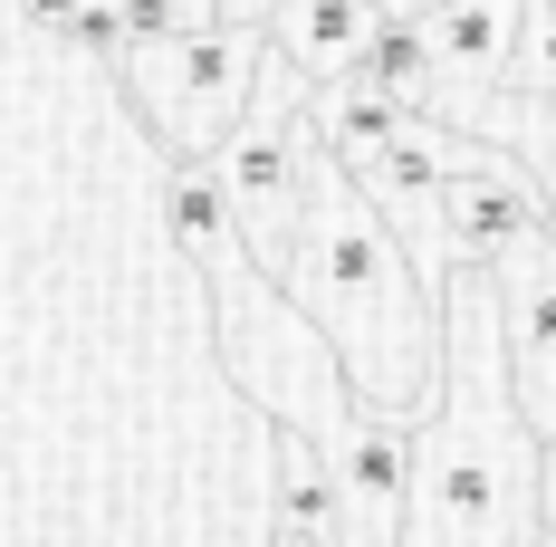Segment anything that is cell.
<instances>
[{
  "label": "cell",
  "mask_w": 556,
  "mask_h": 547,
  "mask_svg": "<svg viewBox=\"0 0 556 547\" xmlns=\"http://www.w3.org/2000/svg\"><path fill=\"white\" fill-rule=\"evenodd\" d=\"M508 87H518V97H556V0H528V29H518V58H508Z\"/></svg>",
  "instance_id": "cell-11"
},
{
  "label": "cell",
  "mask_w": 556,
  "mask_h": 547,
  "mask_svg": "<svg viewBox=\"0 0 556 547\" xmlns=\"http://www.w3.org/2000/svg\"><path fill=\"white\" fill-rule=\"evenodd\" d=\"M278 451V509H269V538L278 547H345V499H336V461L317 433L298 423H269Z\"/></svg>",
  "instance_id": "cell-7"
},
{
  "label": "cell",
  "mask_w": 556,
  "mask_h": 547,
  "mask_svg": "<svg viewBox=\"0 0 556 547\" xmlns=\"http://www.w3.org/2000/svg\"><path fill=\"white\" fill-rule=\"evenodd\" d=\"M269 49L307 77V87H327L345 77L355 58L375 49V29H384V0H269Z\"/></svg>",
  "instance_id": "cell-6"
},
{
  "label": "cell",
  "mask_w": 556,
  "mask_h": 547,
  "mask_svg": "<svg viewBox=\"0 0 556 547\" xmlns=\"http://www.w3.org/2000/svg\"><path fill=\"white\" fill-rule=\"evenodd\" d=\"M538 490H556V442H538Z\"/></svg>",
  "instance_id": "cell-14"
},
{
  "label": "cell",
  "mask_w": 556,
  "mask_h": 547,
  "mask_svg": "<svg viewBox=\"0 0 556 547\" xmlns=\"http://www.w3.org/2000/svg\"><path fill=\"white\" fill-rule=\"evenodd\" d=\"M269 547H278V538H269Z\"/></svg>",
  "instance_id": "cell-15"
},
{
  "label": "cell",
  "mask_w": 556,
  "mask_h": 547,
  "mask_svg": "<svg viewBox=\"0 0 556 547\" xmlns=\"http://www.w3.org/2000/svg\"><path fill=\"white\" fill-rule=\"evenodd\" d=\"M260 67H269V29H250V20H202V29H182L164 49H135L115 77H125V97L135 115L164 135V154H222L230 125L250 115L260 97Z\"/></svg>",
  "instance_id": "cell-2"
},
{
  "label": "cell",
  "mask_w": 556,
  "mask_h": 547,
  "mask_svg": "<svg viewBox=\"0 0 556 547\" xmlns=\"http://www.w3.org/2000/svg\"><path fill=\"white\" fill-rule=\"evenodd\" d=\"M480 278H490V308L508 336V403H518L528 442H556V221L518 231Z\"/></svg>",
  "instance_id": "cell-3"
},
{
  "label": "cell",
  "mask_w": 556,
  "mask_h": 547,
  "mask_svg": "<svg viewBox=\"0 0 556 547\" xmlns=\"http://www.w3.org/2000/svg\"><path fill=\"white\" fill-rule=\"evenodd\" d=\"M307 125H317V145H327L345 173H365V164L393 145V135L413 125V107H393V97L365 77V67H345V77H327V87L307 97Z\"/></svg>",
  "instance_id": "cell-9"
},
{
  "label": "cell",
  "mask_w": 556,
  "mask_h": 547,
  "mask_svg": "<svg viewBox=\"0 0 556 547\" xmlns=\"http://www.w3.org/2000/svg\"><path fill=\"white\" fill-rule=\"evenodd\" d=\"M422 29H432V58H442V97L451 87H508L528 0H442Z\"/></svg>",
  "instance_id": "cell-8"
},
{
  "label": "cell",
  "mask_w": 556,
  "mask_h": 547,
  "mask_svg": "<svg viewBox=\"0 0 556 547\" xmlns=\"http://www.w3.org/2000/svg\"><path fill=\"white\" fill-rule=\"evenodd\" d=\"M355 67L384 87L393 107L442 115V58H432V29H422V20H384V29H375V49L355 58Z\"/></svg>",
  "instance_id": "cell-10"
},
{
  "label": "cell",
  "mask_w": 556,
  "mask_h": 547,
  "mask_svg": "<svg viewBox=\"0 0 556 547\" xmlns=\"http://www.w3.org/2000/svg\"><path fill=\"white\" fill-rule=\"evenodd\" d=\"M192 10H202V20H250V29L269 20V0H192Z\"/></svg>",
  "instance_id": "cell-12"
},
{
  "label": "cell",
  "mask_w": 556,
  "mask_h": 547,
  "mask_svg": "<svg viewBox=\"0 0 556 547\" xmlns=\"http://www.w3.org/2000/svg\"><path fill=\"white\" fill-rule=\"evenodd\" d=\"M327 461H336V499H345V547H403V519H413V423L355 403L345 433L327 442Z\"/></svg>",
  "instance_id": "cell-5"
},
{
  "label": "cell",
  "mask_w": 556,
  "mask_h": 547,
  "mask_svg": "<svg viewBox=\"0 0 556 547\" xmlns=\"http://www.w3.org/2000/svg\"><path fill=\"white\" fill-rule=\"evenodd\" d=\"M278 288L327 327L336 365L355 384V403H375L393 423H422L442 403V288L403 260L393 221L365 202V183L317 145V183H307V231L288 250Z\"/></svg>",
  "instance_id": "cell-1"
},
{
  "label": "cell",
  "mask_w": 556,
  "mask_h": 547,
  "mask_svg": "<svg viewBox=\"0 0 556 547\" xmlns=\"http://www.w3.org/2000/svg\"><path fill=\"white\" fill-rule=\"evenodd\" d=\"M556 221L547 183L518 164L508 145H480V164H460L442 183V202H432V288H451L460 270H490L518 231H538Z\"/></svg>",
  "instance_id": "cell-4"
},
{
  "label": "cell",
  "mask_w": 556,
  "mask_h": 547,
  "mask_svg": "<svg viewBox=\"0 0 556 547\" xmlns=\"http://www.w3.org/2000/svg\"><path fill=\"white\" fill-rule=\"evenodd\" d=\"M442 0H384V20H432Z\"/></svg>",
  "instance_id": "cell-13"
}]
</instances>
